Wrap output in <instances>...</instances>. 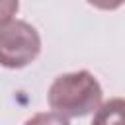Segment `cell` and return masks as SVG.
<instances>
[{"mask_svg":"<svg viewBox=\"0 0 125 125\" xmlns=\"http://www.w3.org/2000/svg\"><path fill=\"white\" fill-rule=\"evenodd\" d=\"M49 105L64 121L86 117L102 105V86L88 70L68 72L55 78L47 94Z\"/></svg>","mask_w":125,"mask_h":125,"instance_id":"cell-1","label":"cell"},{"mask_svg":"<svg viewBox=\"0 0 125 125\" xmlns=\"http://www.w3.org/2000/svg\"><path fill=\"white\" fill-rule=\"evenodd\" d=\"M41 37L37 29L23 20H6L0 23V64L6 68H23L37 59Z\"/></svg>","mask_w":125,"mask_h":125,"instance_id":"cell-2","label":"cell"},{"mask_svg":"<svg viewBox=\"0 0 125 125\" xmlns=\"http://www.w3.org/2000/svg\"><path fill=\"white\" fill-rule=\"evenodd\" d=\"M20 8V0H0V23L12 20Z\"/></svg>","mask_w":125,"mask_h":125,"instance_id":"cell-3","label":"cell"},{"mask_svg":"<svg viewBox=\"0 0 125 125\" xmlns=\"http://www.w3.org/2000/svg\"><path fill=\"white\" fill-rule=\"evenodd\" d=\"M88 2L100 10H117L123 4V0H88Z\"/></svg>","mask_w":125,"mask_h":125,"instance_id":"cell-4","label":"cell"}]
</instances>
